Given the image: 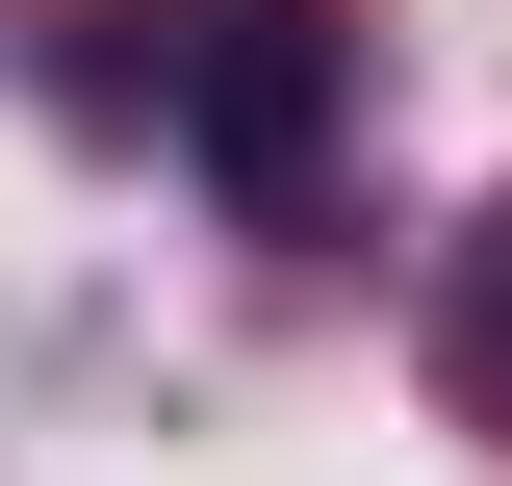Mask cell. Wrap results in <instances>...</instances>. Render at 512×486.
I'll return each instance as SVG.
<instances>
[{"instance_id":"obj_1","label":"cell","mask_w":512,"mask_h":486,"mask_svg":"<svg viewBox=\"0 0 512 486\" xmlns=\"http://www.w3.org/2000/svg\"><path fill=\"white\" fill-rule=\"evenodd\" d=\"M180 103H205V154L282 205L308 128H333V26H308V0H180Z\"/></svg>"},{"instance_id":"obj_2","label":"cell","mask_w":512,"mask_h":486,"mask_svg":"<svg viewBox=\"0 0 512 486\" xmlns=\"http://www.w3.org/2000/svg\"><path fill=\"white\" fill-rule=\"evenodd\" d=\"M487 384H512V231H487Z\"/></svg>"}]
</instances>
